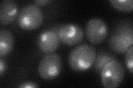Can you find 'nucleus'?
I'll use <instances>...</instances> for the list:
<instances>
[{
    "instance_id": "f257e3e1",
    "label": "nucleus",
    "mask_w": 133,
    "mask_h": 88,
    "mask_svg": "<svg viewBox=\"0 0 133 88\" xmlns=\"http://www.w3.org/2000/svg\"><path fill=\"white\" fill-rule=\"evenodd\" d=\"M109 47L115 53L123 54L133 44L132 24L129 21L120 23L108 41Z\"/></svg>"
},
{
    "instance_id": "f03ea898",
    "label": "nucleus",
    "mask_w": 133,
    "mask_h": 88,
    "mask_svg": "<svg viewBox=\"0 0 133 88\" xmlns=\"http://www.w3.org/2000/svg\"><path fill=\"white\" fill-rule=\"evenodd\" d=\"M96 55V49L92 46L87 44L77 46L70 52L69 65L76 72L87 70L94 64Z\"/></svg>"
},
{
    "instance_id": "7ed1b4c3",
    "label": "nucleus",
    "mask_w": 133,
    "mask_h": 88,
    "mask_svg": "<svg viewBox=\"0 0 133 88\" xmlns=\"http://www.w3.org/2000/svg\"><path fill=\"white\" fill-rule=\"evenodd\" d=\"M100 73L104 87L116 88L123 82L125 71L123 65L118 60H114L107 63Z\"/></svg>"
},
{
    "instance_id": "20e7f679",
    "label": "nucleus",
    "mask_w": 133,
    "mask_h": 88,
    "mask_svg": "<svg viewBox=\"0 0 133 88\" xmlns=\"http://www.w3.org/2000/svg\"><path fill=\"white\" fill-rule=\"evenodd\" d=\"M43 13L40 8L35 5H28L21 11L18 23L21 28L32 30L38 28L43 20Z\"/></svg>"
},
{
    "instance_id": "39448f33",
    "label": "nucleus",
    "mask_w": 133,
    "mask_h": 88,
    "mask_svg": "<svg viewBox=\"0 0 133 88\" xmlns=\"http://www.w3.org/2000/svg\"><path fill=\"white\" fill-rule=\"evenodd\" d=\"M62 67L61 57L56 53H49L39 61L38 72L40 77L45 80H51L59 74Z\"/></svg>"
},
{
    "instance_id": "423d86ee",
    "label": "nucleus",
    "mask_w": 133,
    "mask_h": 88,
    "mask_svg": "<svg viewBox=\"0 0 133 88\" xmlns=\"http://www.w3.org/2000/svg\"><path fill=\"white\" fill-rule=\"evenodd\" d=\"M85 31L91 43L100 45L108 36L109 28L104 20L99 18H94L87 22Z\"/></svg>"
},
{
    "instance_id": "0eeeda50",
    "label": "nucleus",
    "mask_w": 133,
    "mask_h": 88,
    "mask_svg": "<svg viewBox=\"0 0 133 88\" xmlns=\"http://www.w3.org/2000/svg\"><path fill=\"white\" fill-rule=\"evenodd\" d=\"M58 35L60 41L68 46L76 45L83 40L84 31L77 24L67 23L62 25L58 30Z\"/></svg>"
},
{
    "instance_id": "6e6552de",
    "label": "nucleus",
    "mask_w": 133,
    "mask_h": 88,
    "mask_svg": "<svg viewBox=\"0 0 133 88\" xmlns=\"http://www.w3.org/2000/svg\"><path fill=\"white\" fill-rule=\"evenodd\" d=\"M59 27H55L41 33L38 36L37 44L42 52L45 53H52L59 47L60 39L58 32Z\"/></svg>"
},
{
    "instance_id": "1a4fd4ad",
    "label": "nucleus",
    "mask_w": 133,
    "mask_h": 88,
    "mask_svg": "<svg viewBox=\"0 0 133 88\" xmlns=\"http://www.w3.org/2000/svg\"><path fill=\"white\" fill-rule=\"evenodd\" d=\"M18 4L14 0H3L0 3V23L2 25L10 24L18 13Z\"/></svg>"
},
{
    "instance_id": "9d476101",
    "label": "nucleus",
    "mask_w": 133,
    "mask_h": 88,
    "mask_svg": "<svg viewBox=\"0 0 133 88\" xmlns=\"http://www.w3.org/2000/svg\"><path fill=\"white\" fill-rule=\"evenodd\" d=\"M15 39L13 34L6 29L0 31V57L9 54L14 46Z\"/></svg>"
},
{
    "instance_id": "9b49d317",
    "label": "nucleus",
    "mask_w": 133,
    "mask_h": 88,
    "mask_svg": "<svg viewBox=\"0 0 133 88\" xmlns=\"http://www.w3.org/2000/svg\"><path fill=\"white\" fill-rule=\"evenodd\" d=\"M116 60L115 56L110 52L106 51L105 50H102L99 51L97 55H96L95 60L94 62V68L97 72L100 73L107 63L109 62Z\"/></svg>"
},
{
    "instance_id": "f8f14e48",
    "label": "nucleus",
    "mask_w": 133,
    "mask_h": 88,
    "mask_svg": "<svg viewBox=\"0 0 133 88\" xmlns=\"http://www.w3.org/2000/svg\"><path fill=\"white\" fill-rule=\"evenodd\" d=\"M109 2L112 6L119 11L128 12L132 10V0H110Z\"/></svg>"
},
{
    "instance_id": "ddd939ff",
    "label": "nucleus",
    "mask_w": 133,
    "mask_h": 88,
    "mask_svg": "<svg viewBox=\"0 0 133 88\" xmlns=\"http://www.w3.org/2000/svg\"><path fill=\"white\" fill-rule=\"evenodd\" d=\"M125 63L127 68L131 73H133V46H131L125 52Z\"/></svg>"
},
{
    "instance_id": "4468645a",
    "label": "nucleus",
    "mask_w": 133,
    "mask_h": 88,
    "mask_svg": "<svg viewBox=\"0 0 133 88\" xmlns=\"http://www.w3.org/2000/svg\"><path fill=\"white\" fill-rule=\"evenodd\" d=\"M38 87V84L36 83L33 82H24L18 86V87L19 88H36Z\"/></svg>"
},
{
    "instance_id": "2eb2a0df",
    "label": "nucleus",
    "mask_w": 133,
    "mask_h": 88,
    "mask_svg": "<svg viewBox=\"0 0 133 88\" xmlns=\"http://www.w3.org/2000/svg\"><path fill=\"white\" fill-rule=\"evenodd\" d=\"M6 69V63L2 57L0 58V75H2Z\"/></svg>"
},
{
    "instance_id": "dca6fc26",
    "label": "nucleus",
    "mask_w": 133,
    "mask_h": 88,
    "mask_svg": "<svg viewBox=\"0 0 133 88\" xmlns=\"http://www.w3.org/2000/svg\"><path fill=\"white\" fill-rule=\"evenodd\" d=\"M50 2L49 0H36V1H33V3L36 6H43L47 5V4Z\"/></svg>"
}]
</instances>
